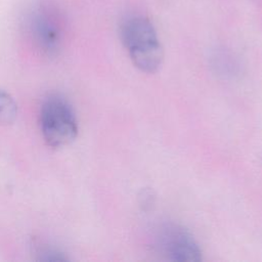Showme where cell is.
<instances>
[{"mask_svg": "<svg viewBox=\"0 0 262 262\" xmlns=\"http://www.w3.org/2000/svg\"><path fill=\"white\" fill-rule=\"evenodd\" d=\"M121 38L136 68L145 73L157 71L164 57L163 47L151 23L143 16L124 21Z\"/></svg>", "mask_w": 262, "mask_h": 262, "instance_id": "6da1fadb", "label": "cell"}, {"mask_svg": "<svg viewBox=\"0 0 262 262\" xmlns=\"http://www.w3.org/2000/svg\"><path fill=\"white\" fill-rule=\"evenodd\" d=\"M40 127L45 141L52 147L71 143L78 133V123L71 104L57 95L49 96L43 102Z\"/></svg>", "mask_w": 262, "mask_h": 262, "instance_id": "7a4b0ae2", "label": "cell"}, {"mask_svg": "<svg viewBox=\"0 0 262 262\" xmlns=\"http://www.w3.org/2000/svg\"><path fill=\"white\" fill-rule=\"evenodd\" d=\"M157 246L169 260L199 261L202 259V252L193 236L178 225L170 224L162 228Z\"/></svg>", "mask_w": 262, "mask_h": 262, "instance_id": "3957f363", "label": "cell"}, {"mask_svg": "<svg viewBox=\"0 0 262 262\" xmlns=\"http://www.w3.org/2000/svg\"><path fill=\"white\" fill-rule=\"evenodd\" d=\"M17 116V106L12 96L0 89V125L12 124Z\"/></svg>", "mask_w": 262, "mask_h": 262, "instance_id": "277c9868", "label": "cell"}]
</instances>
